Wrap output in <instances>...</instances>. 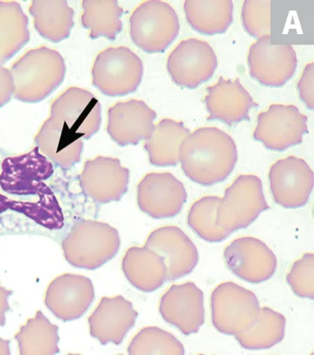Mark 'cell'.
<instances>
[{
    "mask_svg": "<svg viewBox=\"0 0 314 355\" xmlns=\"http://www.w3.org/2000/svg\"><path fill=\"white\" fill-rule=\"evenodd\" d=\"M299 95L307 108L314 109V63H307L298 82Z\"/></svg>",
    "mask_w": 314,
    "mask_h": 355,
    "instance_id": "cell-36",
    "label": "cell"
},
{
    "mask_svg": "<svg viewBox=\"0 0 314 355\" xmlns=\"http://www.w3.org/2000/svg\"><path fill=\"white\" fill-rule=\"evenodd\" d=\"M183 8L189 25L203 35H221L233 21V2L230 0H187Z\"/></svg>",
    "mask_w": 314,
    "mask_h": 355,
    "instance_id": "cell-27",
    "label": "cell"
},
{
    "mask_svg": "<svg viewBox=\"0 0 314 355\" xmlns=\"http://www.w3.org/2000/svg\"><path fill=\"white\" fill-rule=\"evenodd\" d=\"M15 94L12 77L10 70L0 64V109L11 101Z\"/></svg>",
    "mask_w": 314,
    "mask_h": 355,
    "instance_id": "cell-37",
    "label": "cell"
},
{
    "mask_svg": "<svg viewBox=\"0 0 314 355\" xmlns=\"http://www.w3.org/2000/svg\"><path fill=\"white\" fill-rule=\"evenodd\" d=\"M205 103L209 120L228 125L247 121L250 110L258 106L239 79L223 77L207 88Z\"/></svg>",
    "mask_w": 314,
    "mask_h": 355,
    "instance_id": "cell-21",
    "label": "cell"
},
{
    "mask_svg": "<svg viewBox=\"0 0 314 355\" xmlns=\"http://www.w3.org/2000/svg\"><path fill=\"white\" fill-rule=\"evenodd\" d=\"M238 159V147L232 137L216 127L194 130L183 140L179 152L183 173L203 187L225 182L235 168Z\"/></svg>",
    "mask_w": 314,
    "mask_h": 355,
    "instance_id": "cell-2",
    "label": "cell"
},
{
    "mask_svg": "<svg viewBox=\"0 0 314 355\" xmlns=\"http://www.w3.org/2000/svg\"><path fill=\"white\" fill-rule=\"evenodd\" d=\"M55 168L51 162L35 146L31 152L4 159L0 172V189L3 196L11 200L22 199V216L49 230L64 227V214L61 206H52L25 198H36L59 202L55 193L46 185Z\"/></svg>",
    "mask_w": 314,
    "mask_h": 355,
    "instance_id": "cell-1",
    "label": "cell"
},
{
    "mask_svg": "<svg viewBox=\"0 0 314 355\" xmlns=\"http://www.w3.org/2000/svg\"><path fill=\"white\" fill-rule=\"evenodd\" d=\"M247 64L250 76L256 82L270 88H280L293 78L298 58L292 45H273L270 35H266L250 45Z\"/></svg>",
    "mask_w": 314,
    "mask_h": 355,
    "instance_id": "cell-11",
    "label": "cell"
},
{
    "mask_svg": "<svg viewBox=\"0 0 314 355\" xmlns=\"http://www.w3.org/2000/svg\"><path fill=\"white\" fill-rule=\"evenodd\" d=\"M59 327L46 319L41 311L26 321L15 335L21 354H55L59 352Z\"/></svg>",
    "mask_w": 314,
    "mask_h": 355,
    "instance_id": "cell-30",
    "label": "cell"
},
{
    "mask_svg": "<svg viewBox=\"0 0 314 355\" xmlns=\"http://www.w3.org/2000/svg\"><path fill=\"white\" fill-rule=\"evenodd\" d=\"M19 101H43L64 82V58L56 50L41 46L30 50L9 69Z\"/></svg>",
    "mask_w": 314,
    "mask_h": 355,
    "instance_id": "cell-3",
    "label": "cell"
},
{
    "mask_svg": "<svg viewBox=\"0 0 314 355\" xmlns=\"http://www.w3.org/2000/svg\"><path fill=\"white\" fill-rule=\"evenodd\" d=\"M13 294V291L6 289L0 284V326L6 324V313L10 310L8 300Z\"/></svg>",
    "mask_w": 314,
    "mask_h": 355,
    "instance_id": "cell-38",
    "label": "cell"
},
{
    "mask_svg": "<svg viewBox=\"0 0 314 355\" xmlns=\"http://www.w3.org/2000/svg\"><path fill=\"white\" fill-rule=\"evenodd\" d=\"M159 313L182 334L198 333L205 320L203 291L193 282L173 284L160 300Z\"/></svg>",
    "mask_w": 314,
    "mask_h": 355,
    "instance_id": "cell-17",
    "label": "cell"
},
{
    "mask_svg": "<svg viewBox=\"0 0 314 355\" xmlns=\"http://www.w3.org/2000/svg\"><path fill=\"white\" fill-rule=\"evenodd\" d=\"M95 299L92 281L75 274L61 275L49 284L45 304L52 313L63 321L79 319Z\"/></svg>",
    "mask_w": 314,
    "mask_h": 355,
    "instance_id": "cell-20",
    "label": "cell"
},
{
    "mask_svg": "<svg viewBox=\"0 0 314 355\" xmlns=\"http://www.w3.org/2000/svg\"><path fill=\"white\" fill-rule=\"evenodd\" d=\"M138 313L122 295L103 297L89 319L90 334L102 345L121 344L135 326Z\"/></svg>",
    "mask_w": 314,
    "mask_h": 355,
    "instance_id": "cell-22",
    "label": "cell"
},
{
    "mask_svg": "<svg viewBox=\"0 0 314 355\" xmlns=\"http://www.w3.org/2000/svg\"><path fill=\"white\" fill-rule=\"evenodd\" d=\"M286 282L293 293L302 299L313 300L314 254H304L290 266L286 275Z\"/></svg>",
    "mask_w": 314,
    "mask_h": 355,
    "instance_id": "cell-34",
    "label": "cell"
},
{
    "mask_svg": "<svg viewBox=\"0 0 314 355\" xmlns=\"http://www.w3.org/2000/svg\"><path fill=\"white\" fill-rule=\"evenodd\" d=\"M190 133L183 123L176 120L165 119L157 123L145 141L150 164L159 167L178 165L180 148Z\"/></svg>",
    "mask_w": 314,
    "mask_h": 355,
    "instance_id": "cell-25",
    "label": "cell"
},
{
    "mask_svg": "<svg viewBox=\"0 0 314 355\" xmlns=\"http://www.w3.org/2000/svg\"><path fill=\"white\" fill-rule=\"evenodd\" d=\"M142 76L141 58L124 46L102 50L93 62V85L107 96H123L136 92Z\"/></svg>",
    "mask_w": 314,
    "mask_h": 355,
    "instance_id": "cell-6",
    "label": "cell"
},
{
    "mask_svg": "<svg viewBox=\"0 0 314 355\" xmlns=\"http://www.w3.org/2000/svg\"><path fill=\"white\" fill-rule=\"evenodd\" d=\"M308 119L293 105H272L259 114L253 137L266 149L283 152L300 145L308 132Z\"/></svg>",
    "mask_w": 314,
    "mask_h": 355,
    "instance_id": "cell-9",
    "label": "cell"
},
{
    "mask_svg": "<svg viewBox=\"0 0 314 355\" xmlns=\"http://www.w3.org/2000/svg\"><path fill=\"white\" fill-rule=\"evenodd\" d=\"M213 327L223 334L237 336L258 319L260 304L256 294L234 282H223L210 297Z\"/></svg>",
    "mask_w": 314,
    "mask_h": 355,
    "instance_id": "cell-7",
    "label": "cell"
},
{
    "mask_svg": "<svg viewBox=\"0 0 314 355\" xmlns=\"http://www.w3.org/2000/svg\"><path fill=\"white\" fill-rule=\"evenodd\" d=\"M121 246L118 230L108 223L82 220L62 242L68 263L85 270H96L116 256Z\"/></svg>",
    "mask_w": 314,
    "mask_h": 355,
    "instance_id": "cell-4",
    "label": "cell"
},
{
    "mask_svg": "<svg viewBox=\"0 0 314 355\" xmlns=\"http://www.w3.org/2000/svg\"><path fill=\"white\" fill-rule=\"evenodd\" d=\"M82 6V24L88 30L90 38L113 41L122 32L123 9L116 0H84Z\"/></svg>",
    "mask_w": 314,
    "mask_h": 355,
    "instance_id": "cell-29",
    "label": "cell"
},
{
    "mask_svg": "<svg viewBox=\"0 0 314 355\" xmlns=\"http://www.w3.org/2000/svg\"><path fill=\"white\" fill-rule=\"evenodd\" d=\"M269 209L260 178L242 174L225 190L218 209V223L230 234L246 229Z\"/></svg>",
    "mask_w": 314,
    "mask_h": 355,
    "instance_id": "cell-8",
    "label": "cell"
},
{
    "mask_svg": "<svg viewBox=\"0 0 314 355\" xmlns=\"http://www.w3.org/2000/svg\"><path fill=\"white\" fill-rule=\"evenodd\" d=\"M223 259L230 272L253 284L272 279L278 267L273 250L261 240L252 236L233 240L225 247Z\"/></svg>",
    "mask_w": 314,
    "mask_h": 355,
    "instance_id": "cell-14",
    "label": "cell"
},
{
    "mask_svg": "<svg viewBox=\"0 0 314 355\" xmlns=\"http://www.w3.org/2000/svg\"><path fill=\"white\" fill-rule=\"evenodd\" d=\"M286 327V320L281 313L269 307H260L256 322L235 338L245 349H269L281 343L285 337Z\"/></svg>",
    "mask_w": 314,
    "mask_h": 355,
    "instance_id": "cell-31",
    "label": "cell"
},
{
    "mask_svg": "<svg viewBox=\"0 0 314 355\" xmlns=\"http://www.w3.org/2000/svg\"><path fill=\"white\" fill-rule=\"evenodd\" d=\"M30 41L29 21L16 1H0V64L18 53Z\"/></svg>",
    "mask_w": 314,
    "mask_h": 355,
    "instance_id": "cell-28",
    "label": "cell"
},
{
    "mask_svg": "<svg viewBox=\"0 0 314 355\" xmlns=\"http://www.w3.org/2000/svg\"><path fill=\"white\" fill-rule=\"evenodd\" d=\"M166 68L174 83L194 89L212 78L218 68V56L208 42L192 37L169 53Z\"/></svg>",
    "mask_w": 314,
    "mask_h": 355,
    "instance_id": "cell-10",
    "label": "cell"
},
{
    "mask_svg": "<svg viewBox=\"0 0 314 355\" xmlns=\"http://www.w3.org/2000/svg\"><path fill=\"white\" fill-rule=\"evenodd\" d=\"M129 354H185L181 341L173 334L157 327L142 328L133 338L128 347Z\"/></svg>",
    "mask_w": 314,
    "mask_h": 355,
    "instance_id": "cell-33",
    "label": "cell"
},
{
    "mask_svg": "<svg viewBox=\"0 0 314 355\" xmlns=\"http://www.w3.org/2000/svg\"><path fill=\"white\" fill-rule=\"evenodd\" d=\"M145 245L156 251L165 260L168 281L187 276L198 266V248L178 227L165 226L153 230Z\"/></svg>",
    "mask_w": 314,
    "mask_h": 355,
    "instance_id": "cell-19",
    "label": "cell"
},
{
    "mask_svg": "<svg viewBox=\"0 0 314 355\" xmlns=\"http://www.w3.org/2000/svg\"><path fill=\"white\" fill-rule=\"evenodd\" d=\"M182 182L168 172L149 173L137 186V205L153 219L174 218L182 212L187 200Z\"/></svg>",
    "mask_w": 314,
    "mask_h": 355,
    "instance_id": "cell-13",
    "label": "cell"
},
{
    "mask_svg": "<svg viewBox=\"0 0 314 355\" xmlns=\"http://www.w3.org/2000/svg\"><path fill=\"white\" fill-rule=\"evenodd\" d=\"M220 200L219 196H203L192 204L187 216L190 229L205 242L221 243L230 236L218 223Z\"/></svg>",
    "mask_w": 314,
    "mask_h": 355,
    "instance_id": "cell-32",
    "label": "cell"
},
{
    "mask_svg": "<svg viewBox=\"0 0 314 355\" xmlns=\"http://www.w3.org/2000/svg\"><path fill=\"white\" fill-rule=\"evenodd\" d=\"M268 179L274 202L279 206L296 209L308 203L314 174L302 157L288 156L278 160L270 166Z\"/></svg>",
    "mask_w": 314,
    "mask_h": 355,
    "instance_id": "cell-12",
    "label": "cell"
},
{
    "mask_svg": "<svg viewBox=\"0 0 314 355\" xmlns=\"http://www.w3.org/2000/svg\"><path fill=\"white\" fill-rule=\"evenodd\" d=\"M29 12L39 35L58 43L68 39L73 26L75 12L66 1H32Z\"/></svg>",
    "mask_w": 314,
    "mask_h": 355,
    "instance_id": "cell-26",
    "label": "cell"
},
{
    "mask_svg": "<svg viewBox=\"0 0 314 355\" xmlns=\"http://www.w3.org/2000/svg\"><path fill=\"white\" fill-rule=\"evenodd\" d=\"M156 113L142 100L118 102L108 112L110 139L120 146H136L151 135Z\"/></svg>",
    "mask_w": 314,
    "mask_h": 355,
    "instance_id": "cell-18",
    "label": "cell"
},
{
    "mask_svg": "<svg viewBox=\"0 0 314 355\" xmlns=\"http://www.w3.org/2000/svg\"><path fill=\"white\" fill-rule=\"evenodd\" d=\"M122 268L129 282L143 293H153L168 281L165 260L145 245L129 248L123 257Z\"/></svg>",
    "mask_w": 314,
    "mask_h": 355,
    "instance_id": "cell-24",
    "label": "cell"
},
{
    "mask_svg": "<svg viewBox=\"0 0 314 355\" xmlns=\"http://www.w3.org/2000/svg\"><path fill=\"white\" fill-rule=\"evenodd\" d=\"M179 31L178 13L165 1L142 2L129 18L132 42L147 53H165L175 42Z\"/></svg>",
    "mask_w": 314,
    "mask_h": 355,
    "instance_id": "cell-5",
    "label": "cell"
},
{
    "mask_svg": "<svg viewBox=\"0 0 314 355\" xmlns=\"http://www.w3.org/2000/svg\"><path fill=\"white\" fill-rule=\"evenodd\" d=\"M36 146L52 163L68 170L81 162L84 140L66 123L52 116L46 120L35 136Z\"/></svg>",
    "mask_w": 314,
    "mask_h": 355,
    "instance_id": "cell-23",
    "label": "cell"
},
{
    "mask_svg": "<svg viewBox=\"0 0 314 355\" xmlns=\"http://www.w3.org/2000/svg\"><path fill=\"white\" fill-rule=\"evenodd\" d=\"M50 116L68 125L83 140L91 139L102 123V107L89 90L71 87L53 102Z\"/></svg>",
    "mask_w": 314,
    "mask_h": 355,
    "instance_id": "cell-16",
    "label": "cell"
},
{
    "mask_svg": "<svg viewBox=\"0 0 314 355\" xmlns=\"http://www.w3.org/2000/svg\"><path fill=\"white\" fill-rule=\"evenodd\" d=\"M270 1L246 0L243 3L241 21L243 29L253 38L270 35Z\"/></svg>",
    "mask_w": 314,
    "mask_h": 355,
    "instance_id": "cell-35",
    "label": "cell"
},
{
    "mask_svg": "<svg viewBox=\"0 0 314 355\" xmlns=\"http://www.w3.org/2000/svg\"><path fill=\"white\" fill-rule=\"evenodd\" d=\"M130 172L120 159L99 156L89 159L80 175L83 193L99 204L119 202L128 192Z\"/></svg>",
    "mask_w": 314,
    "mask_h": 355,
    "instance_id": "cell-15",
    "label": "cell"
},
{
    "mask_svg": "<svg viewBox=\"0 0 314 355\" xmlns=\"http://www.w3.org/2000/svg\"><path fill=\"white\" fill-rule=\"evenodd\" d=\"M0 354H10V341L0 338Z\"/></svg>",
    "mask_w": 314,
    "mask_h": 355,
    "instance_id": "cell-39",
    "label": "cell"
}]
</instances>
